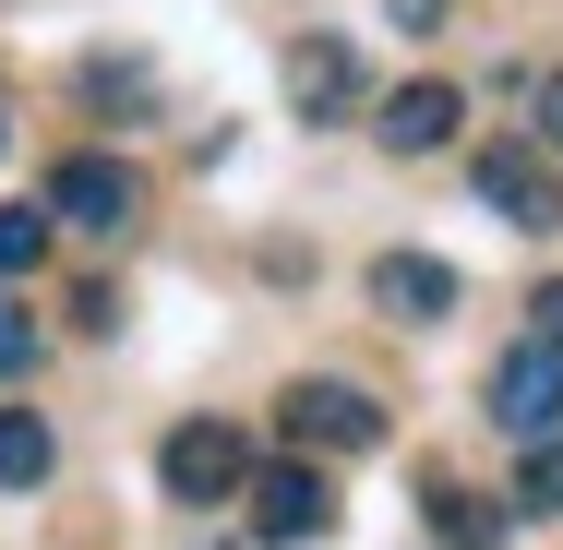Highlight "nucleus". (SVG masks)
I'll return each mask as SVG.
<instances>
[{"instance_id": "1", "label": "nucleus", "mask_w": 563, "mask_h": 550, "mask_svg": "<svg viewBox=\"0 0 563 550\" xmlns=\"http://www.w3.org/2000/svg\"><path fill=\"white\" fill-rule=\"evenodd\" d=\"M276 85H288V109H300V120H360V109H372L360 48H347V36H324V24L276 48Z\"/></svg>"}, {"instance_id": "2", "label": "nucleus", "mask_w": 563, "mask_h": 550, "mask_svg": "<svg viewBox=\"0 0 563 550\" xmlns=\"http://www.w3.org/2000/svg\"><path fill=\"white\" fill-rule=\"evenodd\" d=\"M132 216H144V180H132L120 156H85V144H73V156L48 168V227H85V239H120Z\"/></svg>"}, {"instance_id": "3", "label": "nucleus", "mask_w": 563, "mask_h": 550, "mask_svg": "<svg viewBox=\"0 0 563 550\" xmlns=\"http://www.w3.org/2000/svg\"><path fill=\"white\" fill-rule=\"evenodd\" d=\"M276 431L312 442V454H372V442H384V407H372L360 383H336V371H312V383L276 395Z\"/></svg>"}, {"instance_id": "4", "label": "nucleus", "mask_w": 563, "mask_h": 550, "mask_svg": "<svg viewBox=\"0 0 563 550\" xmlns=\"http://www.w3.org/2000/svg\"><path fill=\"white\" fill-rule=\"evenodd\" d=\"M492 431H516V442H563V347H504L492 359Z\"/></svg>"}, {"instance_id": "5", "label": "nucleus", "mask_w": 563, "mask_h": 550, "mask_svg": "<svg viewBox=\"0 0 563 550\" xmlns=\"http://www.w3.org/2000/svg\"><path fill=\"white\" fill-rule=\"evenodd\" d=\"M156 479H168V503H240L252 491V442L228 431V419H192V431H168Z\"/></svg>"}, {"instance_id": "6", "label": "nucleus", "mask_w": 563, "mask_h": 550, "mask_svg": "<svg viewBox=\"0 0 563 550\" xmlns=\"http://www.w3.org/2000/svg\"><path fill=\"white\" fill-rule=\"evenodd\" d=\"M467 180H479V204H492L504 227H563V180H552L540 144H479Z\"/></svg>"}, {"instance_id": "7", "label": "nucleus", "mask_w": 563, "mask_h": 550, "mask_svg": "<svg viewBox=\"0 0 563 550\" xmlns=\"http://www.w3.org/2000/svg\"><path fill=\"white\" fill-rule=\"evenodd\" d=\"M252 539H276V550L336 539V491H324V467H252Z\"/></svg>"}, {"instance_id": "8", "label": "nucleus", "mask_w": 563, "mask_h": 550, "mask_svg": "<svg viewBox=\"0 0 563 550\" xmlns=\"http://www.w3.org/2000/svg\"><path fill=\"white\" fill-rule=\"evenodd\" d=\"M455 120H467V97L420 72V85H396V97L372 109V132H384V156H444V144H455Z\"/></svg>"}, {"instance_id": "9", "label": "nucleus", "mask_w": 563, "mask_h": 550, "mask_svg": "<svg viewBox=\"0 0 563 550\" xmlns=\"http://www.w3.org/2000/svg\"><path fill=\"white\" fill-rule=\"evenodd\" d=\"M372 312L444 324V312H455V263H432V251H372Z\"/></svg>"}, {"instance_id": "10", "label": "nucleus", "mask_w": 563, "mask_h": 550, "mask_svg": "<svg viewBox=\"0 0 563 550\" xmlns=\"http://www.w3.org/2000/svg\"><path fill=\"white\" fill-rule=\"evenodd\" d=\"M73 97H85V120H156V72L132 48H97V60H73Z\"/></svg>"}, {"instance_id": "11", "label": "nucleus", "mask_w": 563, "mask_h": 550, "mask_svg": "<svg viewBox=\"0 0 563 550\" xmlns=\"http://www.w3.org/2000/svg\"><path fill=\"white\" fill-rule=\"evenodd\" d=\"M420 503H432V539H444V550H504V503H492V491H455V479H432Z\"/></svg>"}, {"instance_id": "12", "label": "nucleus", "mask_w": 563, "mask_h": 550, "mask_svg": "<svg viewBox=\"0 0 563 550\" xmlns=\"http://www.w3.org/2000/svg\"><path fill=\"white\" fill-rule=\"evenodd\" d=\"M60 467V442H48V419L36 407H0V491H36Z\"/></svg>"}, {"instance_id": "13", "label": "nucleus", "mask_w": 563, "mask_h": 550, "mask_svg": "<svg viewBox=\"0 0 563 550\" xmlns=\"http://www.w3.org/2000/svg\"><path fill=\"white\" fill-rule=\"evenodd\" d=\"M48 263V204H0V276H36Z\"/></svg>"}, {"instance_id": "14", "label": "nucleus", "mask_w": 563, "mask_h": 550, "mask_svg": "<svg viewBox=\"0 0 563 550\" xmlns=\"http://www.w3.org/2000/svg\"><path fill=\"white\" fill-rule=\"evenodd\" d=\"M516 515H563V442H528V479H516Z\"/></svg>"}, {"instance_id": "15", "label": "nucleus", "mask_w": 563, "mask_h": 550, "mask_svg": "<svg viewBox=\"0 0 563 550\" xmlns=\"http://www.w3.org/2000/svg\"><path fill=\"white\" fill-rule=\"evenodd\" d=\"M24 359H36V324H24V312H12V300H0V383H12V371H24Z\"/></svg>"}, {"instance_id": "16", "label": "nucleus", "mask_w": 563, "mask_h": 550, "mask_svg": "<svg viewBox=\"0 0 563 550\" xmlns=\"http://www.w3.org/2000/svg\"><path fill=\"white\" fill-rule=\"evenodd\" d=\"M73 324H85V335H120V288H73Z\"/></svg>"}, {"instance_id": "17", "label": "nucleus", "mask_w": 563, "mask_h": 550, "mask_svg": "<svg viewBox=\"0 0 563 550\" xmlns=\"http://www.w3.org/2000/svg\"><path fill=\"white\" fill-rule=\"evenodd\" d=\"M396 12V36H444V0H384Z\"/></svg>"}, {"instance_id": "18", "label": "nucleus", "mask_w": 563, "mask_h": 550, "mask_svg": "<svg viewBox=\"0 0 563 550\" xmlns=\"http://www.w3.org/2000/svg\"><path fill=\"white\" fill-rule=\"evenodd\" d=\"M540 144L563 156V72H540Z\"/></svg>"}, {"instance_id": "19", "label": "nucleus", "mask_w": 563, "mask_h": 550, "mask_svg": "<svg viewBox=\"0 0 563 550\" xmlns=\"http://www.w3.org/2000/svg\"><path fill=\"white\" fill-rule=\"evenodd\" d=\"M528 312H540V347H563V288H540Z\"/></svg>"}, {"instance_id": "20", "label": "nucleus", "mask_w": 563, "mask_h": 550, "mask_svg": "<svg viewBox=\"0 0 563 550\" xmlns=\"http://www.w3.org/2000/svg\"><path fill=\"white\" fill-rule=\"evenodd\" d=\"M0 144H12V120H0Z\"/></svg>"}]
</instances>
